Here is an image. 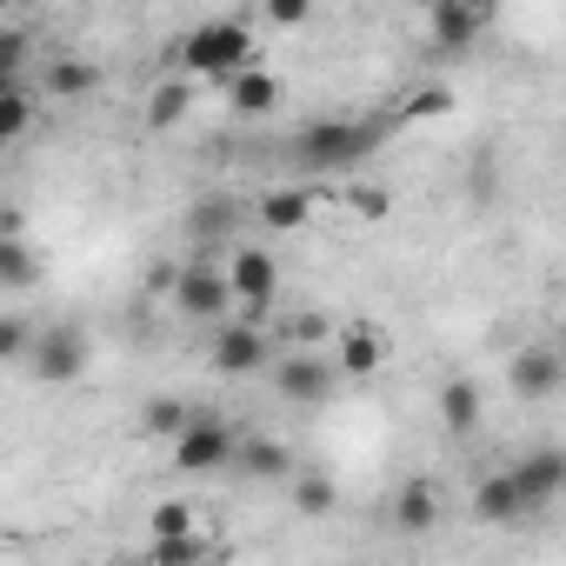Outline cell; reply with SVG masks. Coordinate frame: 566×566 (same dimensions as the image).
Returning a JSON list of instances; mask_svg holds the SVG:
<instances>
[{
	"instance_id": "cell-1",
	"label": "cell",
	"mask_w": 566,
	"mask_h": 566,
	"mask_svg": "<svg viewBox=\"0 0 566 566\" xmlns=\"http://www.w3.org/2000/svg\"><path fill=\"white\" fill-rule=\"evenodd\" d=\"M180 67H187V81H213V87L240 81L247 67H260L253 61V28L247 21H200L180 41Z\"/></svg>"
},
{
	"instance_id": "cell-2",
	"label": "cell",
	"mask_w": 566,
	"mask_h": 566,
	"mask_svg": "<svg viewBox=\"0 0 566 566\" xmlns=\"http://www.w3.org/2000/svg\"><path fill=\"white\" fill-rule=\"evenodd\" d=\"M240 460V427L220 413H193V427L174 440V467L180 473H220Z\"/></svg>"
},
{
	"instance_id": "cell-3",
	"label": "cell",
	"mask_w": 566,
	"mask_h": 566,
	"mask_svg": "<svg viewBox=\"0 0 566 566\" xmlns=\"http://www.w3.org/2000/svg\"><path fill=\"white\" fill-rule=\"evenodd\" d=\"M227 280H233L240 321H247V327H266V307H273V294H280V266H273V253H266V247H240V253L227 260Z\"/></svg>"
},
{
	"instance_id": "cell-4",
	"label": "cell",
	"mask_w": 566,
	"mask_h": 566,
	"mask_svg": "<svg viewBox=\"0 0 566 566\" xmlns=\"http://www.w3.org/2000/svg\"><path fill=\"white\" fill-rule=\"evenodd\" d=\"M174 307H180L187 321H213V327H227V321H233V280H227L220 266H180Z\"/></svg>"
},
{
	"instance_id": "cell-5",
	"label": "cell",
	"mask_w": 566,
	"mask_h": 566,
	"mask_svg": "<svg viewBox=\"0 0 566 566\" xmlns=\"http://www.w3.org/2000/svg\"><path fill=\"white\" fill-rule=\"evenodd\" d=\"M294 147H301L307 167H347V160H360L374 147V127H360V120H314Z\"/></svg>"
},
{
	"instance_id": "cell-6",
	"label": "cell",
	"mask_w": 566,
	"mask_h": 566,
	"mask_svg": "<svg viewBox=\"0 0 566 566\" xmlns=\"http://www.w3.org/2000/svg\"><path fill=\"white\" fill-rule=\"evenodd\" d=\"M207 360H213V374H266V360H273V340H266V327H247V321H227V327H213V347H207Z\"/></svg>"
},
{
	"instance_id": "cell-7",
	"label": "cell",
	"mask_w": 566,
	"mask_h": 566,
	"mask_svg": "<svg viewBox=\"0 0 566 566\" xmlns=\"http://www.w3.org/2000/svg\"><path fill=\"white\" fill-rule=\"evenodd\" d=\"M486 21H493V8H480V0H433V8H427V34H433V48H447V54L473 48V41L486 34Z\"/></svg>"
},
{
	"instance_id": "cell-8",
	"label": "cell",
	"mask_w": 566,
	"mask_h": 566,
	"mask_svg": "<svg viewBox=\"0 0 566 566\" xmlns=\"http://www.w3.org/2000/svg\"><path fill=\"white\" fill-rule=\"evenodd\" d=\"M273 387L287 394L294 407H321V400L334 394V367H327L321 354H301V347H294V354L273 360Z\"/></svg>"
},
{
	"instance_id": "cell-9",
	"label": "cell",
	"mask_w": 566,
	"mask_h": 566,
	"mask_svg": "<svg viewBox=\"0 0 566 566\" xmlns=\"http://www.w3.org/2000/svg\"><path fill=\"white\" fill-rule=\"evenodd\" d=\"M34 374L54 380V387L81 380V374H87V334H81V327H48L41 347H34Z\"/></svg>"
},
{
	"instance_id": "cell-10",
	"label": "cell",
	"mask_w": 566,
	"mask_h": 566,
	"mask_svg": "<svg viewBox=\"0 0 566 566\" xmlns=\"http://www.w3.org/2000/svg\"><path fill=\"white\" fill-rule=\"evenodd\" d=\"M334 367H340L347 380H374V374L387 367V334H380L374 321H347V327H340V354H334Z\"/></svg>"
},
{
	"instance_id": "cell-11",
	"label": "cell",
	"mask_w": 566,
	"mask_h": 566,
	"mask_svg": "<svg viewBox=\"0 0 566 566\" xmlns=\"http://www.w3.org/2000/svg\"><path fill=\"white\" fill-rule=\"evenodd\" d=\"M506 380H513V394L546 400V394L566 380V354H559V347H520V354L506 360Z\"/></svg>"
},
{
	"instance_id": "cell-12",
	"label": "cell",
	"mask_w": 566,
	"mask_h": 566,
	"mask_svg": "<svg viewBox=\"0 0 566 566\" xmlns=\"http://www.w3.org/2000/svg\"><path fill=\"white\" fill-rule=\"evenodd\" d=\"M520 513H533V506H526L513 467H506V473H480V486H473V520H486V526H513Z\"/></svg>"
},
{
	"instance_id": "cell-13",
	"label": "cell",
	"mask_w": 566,
	"mask_h": 566,
	"mask_svg": "<svg viewBox=\"0 0 566 566\" xmlns=\"http://www.w3.org/2000/svg\"><path fill=\"white\" fill-rule=\"evenodd\" d=\"M513 480H520L526 506H546L553 493H566V453H559V447H539V453H526V460L513 467Z\"/></svg>"
},
{
	"instance_id": "cell-14",
	"label": "cell",
	"mask_w": 566,
	"mask_h": 566,
	"mask_svg": "<svg viewBox=\"0 0 566 566\" xmlns=\"http://www.w3.org/2000/svg\"><path fill=\"white\" fill-rule=\"evenodd\" d=\"M253 213H260V227H266V233H294V227H307L314 193H307V187H266Z\"/></svg>"
},
{
	"instance_id": "cell-15",
	"label": "cell",
	"mask_w": 566,
	"mask_h": 566,
	"mask_svg": "<svg viewBox=\"0 0 566 566\" xmlns=\"http://www.w3.org/2000/svg\"><path fill=\"white\" fill-rule=\"evenodd\" d=\"M394 526H400L407 539H420V533L440 526V493H433V480H407V486H400V500H394Z\"/></svg>"
},
{
	"instance_id": "cell-16",
	"label": "cell",
	"mask_w": 566,
	"mask_h": 566,
	"mask_svg": "<svg viewBox=\"0 0 566 566\" xmlns=\"http://www.w3.org/2000/svg\"><path fill=\"white\" fill-rule=\"evenodd\" d=\"M227 107H233L240 120H260V114L280 107V81H273L266 67H247L240 81H227Z\"/></svg>"
},
{
	"instance_id": "cell-17",
	"label": "cell",
	"mask_w": 566,
	"mask_h": 566,
	"mask_svg": "<svg viewBox=\"0 0 566 566\" xmlns=\"http://www.w3.org/2000/svg\"><path fill=\"white\" fill-rule=\"evenodd\" d=\"M34 280H41V260H34V247H28L21 233H0V287L28 294Z\"/></svg>"
},
{
	"instance_id": "cell-18",
	"label": "cell",
	"mask_w": 566,
	"mask_h": 566,
	"mask_svg": "<svg viewBox=\"0 0 566 566\" xmlns=\"http://www.w3.org/2000/svg\"><path fill=\"white\" fill-rule=\"evenodd\" d=\"M233 467H247V473H260V480H301L294 473V453L280 447V440H240V460Z\"/></svg>"
},
{
	"instance_id": "cell-19",
	"label": "cell",
	"mask_w": 566,
	"mask_h": 566,
	"mask_svg": "<svg viewBox=\"0 0 566 566\" xmlns=\"http://www.w3.org/2000/svg\"><path fill=\"white\" fill-rule=\"evenodd\" d=\"M440 420H447V433H473V427H480V387H473V380H447Z\"/></svg>"
},
{
	"instance_id": "cell-20",
	"label": "cell",
	"mask_w": 566,
	"mask_h": 566,
	"mask_svg": "<svg viewBox=\"0 0 566 566\" xmlns=\"http://www.w3.org/2000/svg\"><path fill=\"white\" fill-rule=\"evenodd\" d=\"M140 427H147L154 440H180V433L193 427V407H187V400H174V394H160V400H147V407H140Z\"/></svg>"
},
{
	"instance_id": "cell-21",
	"label": "cell",
	"mask_w": 566,
	"mask_h": 566,
	"mask_svg": "<svg viewBox=\"0 0 566 566\" xmlns=\"http://www.w3.org/2000/svg\"><path fill=\"white\" fill-rule=\"evenodd\" d=\"M94 87H101V74H94L87 61H67V54H61V61L48 67V94H54V101H81V94H94Z\"/></svg>"
},
{
	"instance_id": "cell-22",
	"label": "cell",
	"mask_w": 566,
	"mask_h": 566,
	"mask_svg": "<svg viewBox=\"0 0 566 566\" xmlns=\"http://www.w3.org/2000/svg\"><path fill=\"white\" fill-rule=\"evenodd\" d=\"M187 107H193V81H160V87L147 94V120H154V127L187 120Z\"/></svg>"
},
{
	"instance_id": "cell-23",
	"label": "cell",
	"mask_w": 566,
	"mask_h": 566,
	"mask_svg": "<svg viewBox=\"0 0 566 566\" xmlns=\"http://www.w3.org/2000/svg\"><path fill=\"white\" fill-rule=\"evenodd\" d=\"M400 114L407 120H440V114H453V87L447 81H420V87H407Z\"/></svg>"
},
{
	"instance_id": "cell-24",
	"label": "cell",
	"mask_w": 566,
	"mask_h": 566,
	"mask_svg": "<svg viewBox=\"0 0 566 566\" xmlns=\"http://www.w3.org/2000/svg\"><path fill=\"white\" fill-rule=\"evenodd\" d=\"M147 533H154V546H160V539H193V506H187V500H160V506L147 513Z\"/></svg>"
},
{
	"instance_id": "cell-25",
	"label": "cell",
	"mask_w": 566,
	"mask_h": 566,
	"mask_svg": "<svg viewBox=\"0 0 566 566\" xmlns=\"http://www.w3.org/2000/svg\"><path fill=\"white\" fill-rule=\"evenodd\" d=\"M28 120H34V101H28V87H21V81H14V87H0V140L14 147V140L28 134Z\"/></svg>"
},
{
	"instance_id": "cell-26",
	"label": "cell",
	"mask_w": 566,
	"mask_h": 566,
	"mask_svg": "<svg viewBox=\"0 0 566 566\" xmlns=\"http://www.w3.org/2000/svg\"><path fill=\"white\" fill-rule=\"evenodd\" d=\"M294 506H301L307 520H321V513H334V506H340V486H334V480H321V473H301V480H294Z\"/></svg>"
},
{
	"instance_id": "cell-27",
	"label": "cell",
	"mask_w": 566,
	"mask_h": 566,
	"mask_svg": "<svg viewBox=\"0 0 566 566\" xmlns=\"http://www.w3.org/2000/svg\"><path fill=\"white\" fill-rule=\"evenodd\" d=\"M334 334H340V327H334L327 314H294V347H301V354H321Z\"/></svg>"
},
{
	"instance_id": "cell-28",
	"label": "cell",
	"mask_w": 566,
	"mask_h": 566,
	"mask_svg": "<svg viewBox=\"0 0 566 566\" xmlns=\"http://www.w3.org/2000/svg\"><path fill=\"white\" fill-rule=\"evenodd\" d=\"M147 559H154V566H200V559H207V539H200V533H193V539H160Z\"/></svg>"
},
{
	"instance_id": "cell-29",
	"label": "cell",
	"mask_w": 566,
	"mask_h": 566,
	"mask_svg": "<svg viewBox=\"0 0 566 566\" xmlns=\"http://www.w3.org/2000/svg\"><path fill=\"white\" fill-rule=\"evenodd\" d=\"M347 207H354L360 220H387V213H394V193H387V187H347Z\"/></svg>"
},
{
	"instance_id": "cell-30",
	"label": "cell",
	"mask_w": 566,
	"mask_h": 566,
	"mask_svg": "<svg viewBox=\"0 0 566 566\" xmlns=\"http://www.w3.org/2000/svg\"><path fill=\"white\" fill-rule=\"evenodd\" d=\"M28 61V34L21 28H0V87H14V67Z\"/></svg>"
},
{
	"instance_id": "cell-31",
	"label": "cell",
	"mask_w": 566,
	"mask_h": 566,
	"mask_svg": "<svg viewBox=\"0 0 566 566\" xmlns=\"http://www.w3.org/2000/svg\"><path fill=\"white\" fill-rule=\"evenodd\" d=\"M0 354H8V360H28V354H34V340H28L21 321H0Z\"/></svg>"
},
{
	"instance_id": "cell-32",
	"label": "cell",
	"mask_w": 566,
	"mask_h": 566,
	"mask_svg": "<svg viewBox=\"0 0 566 566\" xmlns=\"http://www.w3.org/2000/svg\"><path fill=\"white\" fill-rule=\"evenodd\" d=\"M266 21H273V28H301V21H307V8H301V0H273Z\"/></svg>"
},
{
	"instance_id": "cell-33",
	"label": "cell",
	"mask_w": 566,
	"mask_h": 566,
	"mask_svg": "<svg viewBox=\"0 0 566 566\" xmlns=\"http://www.w3.org/2000/svg\"><path fill=\"white\" fill-rule=\"evenodd\" d=\"M227 213H233V207H227V200H213V207H200V220H193V227H200V233H220V227H227Z\"/></svg>"
},
{
	"instance_id": "cell-34",
	"label": "cell",
	"mask_w": 566,
	"mask_h": 566,
	"mask_svg": "<svg viewBox=\"0 0 566 566\" xmlns=\"http://www.w3.org/2000/svg\"><path fill=\"white\" fill-rule=\"evenodd\" d=\"M107 566H154V559H107Z\"/></svg>"
},
{
	"instance_id": "cell-35",
	"label": "cell",
	"mask_w": 566,
	"mask_h": 566,
	"mask_svg": "<svg viewBox=\"0 0 566 566\" xmlns=\"http://www.w3.org/2000/svg\"><path fill=\"white\" fill-rule=\"evenodd\" d=\"M559 354H566V321H559Z\"/></svg>"
}]
</instances>
